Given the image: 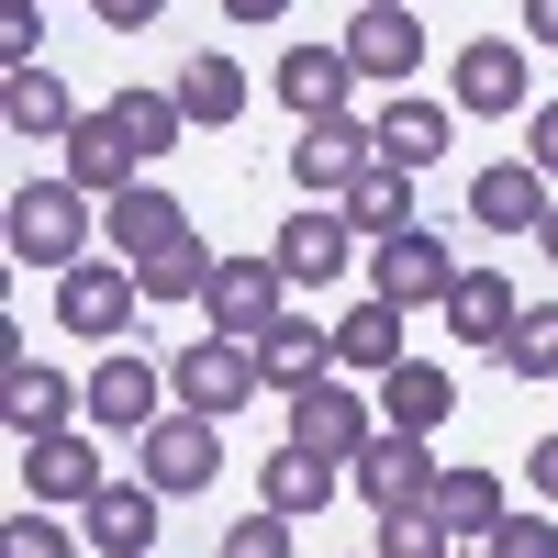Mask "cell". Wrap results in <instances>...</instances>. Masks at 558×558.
<instances>
[{
  "label": "cell",
  "mask_w": 558,
  "mask_h": 558,
  "mask_svg": "<svg viewBox=\"0 0 558 558\" xmlns=\"http://www.w3.org/2000/svg\"><path fill=\"white\" fill-rule=\"evenodd\" d=\"M101 235H112V257H123V268H146V257H168L179 235H191V202H179V191H146V179H134L123 202H101Z\"/></svg>",
  "instance_id": "cell-15"
},
{
  "label": "cell",
  "mask_w": 558,
  "mask_h": 558,
  "mask_svg": "<svg viewBox=\"0 0 558 558\" xmlns=\"http://www.w3.org/2000/svg\"><path fill=\"white\" fill-rule=\"evenodd\" d=\"M525 89H536V68H525V45H502V34L458 45V68H447V101L458 112H536Z\"/></svg>",
  "instance_id": "cell-14"
},
{
  "label": "cell",
  "mask_w": 558,
  "mask_h": 558,
  "mask_svg": "<svg viewBox=\"0 0 558 558\" xmlns=\"http://www.w3.org/2000/svg\"><path fill=\"white\" fill-rule=\"evenodd\" d=\"M213 268H223V257H213L202 235H179L168 257H146L134 279H146V302H202V291H213Z\"/></svg>",
  "instance_id": "cell-33"
},
{
  "label": "cell",
  "mask_w": 558,
  "mask_h": 558,
  "mask_svg": "<svg viewBox=\"0 0 558 558\" xmlns=\"http://www.w3.org/2000/svg\"><path fill=\"white\" fill-rule=\"evenodd\" d=\"M0 101H12L0 123H12V134H34V146H68V134L89 123V112L68 101V78H57V68H12V89H0Z\"/></svg>",
  "instance_id": "cell-25"
},
{
  "label": "cell",
  "mask_w": 558,
  "mask_h": 558,
  "mask_svg": "<svg viewBox=\"0 0 558 558\" xmlns=\"http://www.w3.org/2000/svg\"><path fill=\"white\" fill-rule=\"evenodd\" d=\"M134 168H146V157H134V134H123L112 112H89V123L68 134V179H78L89 202H123V191H134Z\"/></svg>",
  "instance_id": "cell-24"
},
{
  "label": "cell",
  "mask_w": 558,
  "mask_h": 558,
  "mask_svg": "<svg viewBox=\"0 0 558 558\" xmlns=\"http://www.w3.org/2000/svg\"><path fill=\"white\" fill-rule=\"evenodd\" d=\"M368 436H380V413L357 402V380H313V391H291V447H313V458H336V470H347Z\"/></svg>",
  "instance_id": "cell-13"
},
{
  "label": "cell",
  "mask_w": 558,
  "mask_h": 558,
  "mask_svg": "<svg viewBox=\"0 0 558 558\" xmlns=\"http://www.w3.org/2000/svg\"><path fill=\"white\" fill-rule=\"evenodd\" d=\"M458 536H447V514H436V502H391V514H380V558H447Z\"/></svg>",
  "instance_id": "cell-34"
},
{
  "label": "cell",
  "mask_w": 558,
  "mask_h": 558,
  "mask_svg": "<svg viewBox=\"0 0 558 558\" xmlns=\"http://www.w3.org/2000/svg\"><path fill=\"white\" fill-rule=\"evenodd\" d=\"M492 357H502V380H547V391H558V302H525V324H514Z\"/></svg>",
  "instance_id": "cell-32"
},
{
  "label": "cell",
  "mask_w": 558,
  "mask_h": 558,
  "mask_svg": "<svg viewBox=\"0 0 558 558\" xmlns=\"http://www.w3.org/2000/svg\"><path fill=\"white\" fill-rule=\"evenodd\" d=\"M447 413H458V380H447L436 357H402L391 380H380V425H402V436H436Z\"/></svg>",
  "instance_id": "cell-26"
},
{
  "label": "cell",
  "mask_w": 558,
  "mask_h": 558,
  "mask_svg": "<svg viewBox=\"0 0 558 558\" xmlns=\"http://www.w3.org/2000/svg\"><path fill=\"white\" fill-rule=\"evenodd\" d=\"M134 313H146V279H134L123 257H78V268L57 279V324H68V336H89V347H123Z\"/></svg>",
  "instance_id": "cell-4"
},
{
  "label": "cell",
  "mask_w": 558,
  "mask_h": 558,
  "mask_svg": "<svg viewBox=\"0 0 558 558\" xmlns=\"http://www.w3.org/2000/svg\"><path fill=\"white\" fill-rule=\"evenodd\" d=\"M34 34H45V0H0V57L34 68Z\"/></svg>",
  "instance_id": "cell-38"
},
{
  "label": "cell",
  "mask_w": 558,
  "mask_h": 558,
  "mask_svg": "<svg viewBox=\"0 0 558 558\" xmlns=\"http://www.w3.org/2000/svg\"><path fill=\"white\" fill-rule=\"evenodd\" d=\"M213 558H291V514H268V502H257L246 525H223V547H213Z\"/></svg>",
  "instance_id": "cell-36"
},
{
  "label": "cell",
  "mask_w": 558,
  "mask_h": 558,
  "mask_svg": "<svg viewBox=\"0 0 558 558\" xmlns=\"http://www.w3.org/2000/svg\"><path fill=\"white\" fill-rule=\"evenodd\" d=\"M78 547H89V536H68L45 502H34V514H12V536H0V558H78Z\"/></svg>",
  "instance_id": "cell-35"
},
{
  "label": "cell",
  "mask_w": 558,
  "mask_h": 558,
  "mask_svg": "<svg viewBox=\"0 0 558 558\" xmlns=\"http://www.w3.org/2000/svg\"><path fill=\"white\" fill-rule=\"evenodd\" d=\"M268 257H279V279H291V291H324V279H347V257H357V223H347L336 202H302V213L268 235Z\"/></svg>",
  "instance_id": "cell-8"
},
{
  "label": "cell",
  "mask_w": 558,
  "mask_h": 558,
  "mask_svg": "<svg viewBox=\"0 0 558 558\" xmlns=\"http://www.w3.org/2000/svg\"><path fill=\"white\" fill-rule=\"evenodd\" d=\"M23 492H34V502H68V514H89V502L112 492V470H101V447H89V436H34V447H23Z\"/></svg>",
  "instance_id": "cell-16"
},
{
  "label": "cell",
  "mask_w": 558,
  "mask_h": 558,
  "mask_svg": "<svg viewBox=\"0 0 558 558\" xmlns=\"http://www.w3.org/2000/svg\"><path fill=\"white\" fill-rule=\"evenodd\" d=\"M368 168H380V146H368L357 112H324V123L291 134V191H302V202H347Z\"/></svg>",
  "instance_id": "cell-5"
},
{
  "label": "cell",
  "mask_w": 558,
  "mask_h": 558,
  "mask_svg": "<svg viewBox=\"0 0 558 558\" xmlns=\"http://www.w3.org/2000/svg\"><path fill=\"white\" fill-rule=\"evenodd\" d=\"M0 413H12V436H68V413H89V380H68V368H12V391H0Z\"/></svg>",
  "instance_id": "cell-22"
},
{
  "label": "cell",
  "mask_w": 558,
  "mask_h": 558,
  "mask_svg": "<svg viewBox=\"0 0 558 558\" xmlns=\"http://www.w3.org/2000/svg\"><path fill=\"white\" fill-rule=\"evenodd\" d=\"M157 514H168V492L112 481V492L78 514V536H89V558H146V547H157Z\"/></svg>",
  "instance_id": "cell-19"
},
{
  "label": "cell",
  "mask_w": 558,
  "mask_h": 558,
  "mask_svg": "<svg viewBox=\"0 0 558 558\" xmlns=\"http://www.w3.org/2000/svg\"><path fill=\"white\" fill-rule=\"evenodd\" d=\"M168 89H179V112H191V123H213V134H223V123L246 112V68L223 57V45H213V57H191V68H179Z\"/></svg>",
  "instance_id": "cell-29"
},
{
  "label": "cell",
  "mask_w": 558,
  "mask_h": 558,
  "mask_svg": "<svg viewBox=\"0 0 558 558\" xmlns=\"http://www.w3.org/2000/svg\"><path fill=\"white\" fill-rule=\"evenodd\" d=\"M436 514H447V536H492L514 502H502V481H492V470H436Z\"/></svg>",
  "instance_id": "cell-31"
},
{
  "label": "cell",
  "mask_w": 558,
  "mask_h": 558,
  "mask_svg": "<svg viewBox=\"0 0 558 558\" xmlns=\"http://www.w3.org/2000/svg\"><path fill=\"white\" fill-rule=\"evenodd\" d=\"M268 89H279V112H302V123H324V112H347V89H357V68H347V45H291V57L268 68Z\"/></svg>",
  "instance_id": "cell-18"
},
{
  "label": "cell",
  "mask_w": 558,
  "mask_h": 558,
  "mask_svg": "<svg viewBox=\"0 0 558 558\" xmlns=\"http://www.w3.org/2000/svg\"><path fill=\"white\" fill-rule=\"evenodd\" d=\"M357 12H402V0H357Z\"/></svg>",
  "instance_id": "cell-45"
},
{
  "label": "cell",
  "mask_w": 558,
  "mask_h": 558,
  "mask_svg": "<svg viewBox=\"0 0 558 558\" xmlns=\"http://www.w3.org/2000/svg\"><path fill=\"white\" fill-rule=\"evenodd\" d=\"M536 246H547V268H558V213H547V223H536Z\"/></svg>",
  "instance_id": "cell-44"
},
{
  "label": "cell",
  "mask_w": 558,
  "mask_h": 558,
  "mask_svg": "<svg viewBox=\"0 0 558 558\" xmlns=\"http://www.w3.org/2000/svg\"><path fill=\"white\" fill-rule=\"evenodd\" d=\"M101 112H112V123L134 134V157H146V168H157V157L179 146V134H191V112H179V89H112Z\"/></svg>",
  "instance_id": "cell-30"
},
{
  "label": "cell",
  "mask_w": 558,
  "mask_h": 558,
  "mask_svg": "<svg viewBox=\"0 0 558 558\" xmlns=\"http://www.w3.org/2000/svg\"><path fill=\"white\" fill-rule=\"evenodd\" d=\"M89 223H101V202L78 191V179H23L12 213H0V246H12V268H78L89 257Z\"/></svg>",
  "instance_id": "cell-1"
},
{
  "label": "cell",
  "mask_w": 558,
  "mask_h": 558,
  "mask_svg": "<svg viewBox=\"0 0 558 558\" xmlns=\"http://www.w3.org/2000/svg\"><path fill=\"white\" fill-rule=\"evenodd\" d=\"M257 368H268V391H313L324 368H336V324H313V313H279L268 336H257Z\"/></svg>",
  "instance_id": "cell-23"
},
{
  "label": "cell",
  "mask_w": 558,
  "mask_h": 558,
  "mask_svg": "<svg viewBox=\"0 0 558 558\" xmlns=\"http://www.w3.org/2000/svg\"><path fill=\"white\" fill-rule=\"evenodd\" d=\"M336 368H357V380H391V368H402V302L368 291V302L336 324Z\"/></svg>",
  "instance_id": "cell-27"
},
{
  "label": "cell",
  "mask_w": 558,
  "mask_h": 558,
  "mask_svg": "<svg viewBox=\"0 0 558 558\" xmlns=\"http://www.w3.org/2000/svg\"><path fill=\"white\" fill-rule=\"evenodd\" d=\"M168 12V0H89V23H101V34H146Z\"/></svg>",
  "instance_id": "cell-39"
},
{
  "label": "cell",
  "mask_w": 558,
  "mask_h": 558,
  "mask_svg": "<svg viewBox=\"0 0 558 558\" xmlns=\"http://www.w3.org/2000/svg\"><path fill=\"white\" fill-rule=\"evenodd\" d=\"M202 313H213V336L257 347L268 324L291 313V279H279V257H223V268H213V291H202Z\"/></svg>",
  "instance_id": "cell-7"
},
{
  "label": "cell",
  "mask_w": 558,
  "mask_h": 558,
  "mask_svg": "<svg viewBox=\"0 0 558 558\" xmlns=\"http://www.w3.org/2000/svg\"><path fill=\"white\" fill-rule=\"evenodd\" d=\"M347 68L368 89H413V68H425V23H413V12H357L347 23Z\"/></svg>",
  "instance_id": "cell-17"
},
{
  "label": "cell",
  "mask_w": 558,
  "mask_h": 558,
  "mask_svg": "<svg viewBox=\"0 0 558 558\" xmlns=\"http://www.w3.org/2000/svg\"><path fill=\"white\" fill-rule=\"evenodd\" d=\"M291 0H223V23H279Z\"/></svg>",
  "instance_id": "cell-43"
},
{
  "label": "cell",
  "mask_w": 558,
  "mask_h": 558,
  "mask_svg": "<svg viewBox=\"0 0 558 558\" xmlns=\"http://www.w3.org/2000/svg\"><path fill=\"white\" fill-rule=\"evenodd\" d=\"M525 157L547 168V191H558V101H536V134H525Z\"/></svg>",
  "instance_id": "cell-40"
},
{
  "label": "cell",
  "mask_w": 558,
  "mask_h": 558,
  "mask_svg": "<svg viewBox=\"0 0 558 558\" xmlns=\"http://www.w3.org/2000/svg\"><path fill=\"white\" fill-rule=\"evenodd\" d=\"M525 481H536V502H558V436H536V447H525Z\"/></svg>",
  "instance_id": "cell-41"
},
{
  "label": "cell",
  "mask_w": 558,
  "mask_h": 558,
  "mask_svg": "<svg viewBox=\"0 0 558 558\" xmlns=\"http://www.w3.org/2000/svg\"><path fill=\"white\" fill-rule=\"evenodd\" d=\"M368 558H380V547H368Z\"/></svg>",
  "instance_id": "cell-46"
},
{
  "label": "cell",
  "mask_w": 558,
  "mask_h": 558,
  "mask_svg": "<svg viewBox=\"0 0 558 558\" xmlns=\"http://www.w3.org/2000/svg\"><path fill=\"white\" fill-rule=\"evenodd\" d=\"M336 213L357 223L368 246H391V235H413V223H425V213H413V168H368V179H357V191H347Z\"/></svg>",
  "instance_id": "cell-28"
},
{
  "label": "cell",
  "mask_w": 558,
  "mask_h": 558,
  "mask_svg": "<svg viewBox=\"0 0 558 558\" xmlns=\"http://www.w3.org/2000/svg\"><path fill=\"white\" fill-rule=\"evenodd\" d=\"M347 492H368L380 514H391V502H436V447L402 436V425H380V436L347 458Z\"/></svg>",
  "instance_id": "cell-11"
},
{
  "label": "cell",
  "mask_w": 558,
  "mask_h": 558,
  "mask_svg": "<svg viewBox=\"0 0 558 558\" xmlns=\"http://www.w3.org/2000/svg\"><path fill=\"white\" fill-rule=\"evenodd\" d=\"M134 481L146 492H213L223 481V425H202V413H168L157 436H134Z\"/></svg>",
  "instance_id": "cell-6"
},
{
  "label": "cell",
  "mask_w": 558,
  "mask_h": 558,
  "mask_svg": "<svg viewBox=\"0 0 558 558\" xmlns=\"http://www.w3.org/2000/svg\"><path fill=\"white\" fill-rule=\"evenodd\" d=\"M447 134H458V101H425V89H391V101L368 112V146H380V168H413V179L447 157Z\"/></svg>",
  "instance_id": "cell-9"
},
{
  "label": "cell",
  "mask_w": 558,
  "mask_h": 558,
  "mask_svg": "<svg viewBox=\"0 0 558 558\" xmlns=\"http://www.w3.org/2000/svg\"><path fill=\"white\" fill-rule=\"evenodd\" d=\"M525 34H536L547 57H558V0H525Z\"/></svg>",
  "instance_id": "cell-42"
},
{
  "label": "cell",
  "mask_w": 558,
  "mask_h": 558,
  "mask_svg": "<svg viewBox=\"0 0 558 558\" xmlns=\"http://www.w3.org/2000/svg\"><path fill=\"white\" fill-rule=\"evenodd\" d=\"M347 492V470H336V458H313V447H291V436H279V458H257V502H268V514H324V502H336Z\"/></svg>",
  "instance_id": "cell-21"
},
{
  "label": "cell",
  "mask_w": 558,
  "mask_h": 558,
  "mask_svg": "<svg viewBox=\"0 0 558 558\" xmlns=\"http://www.w3.org/2000/svg\"><path fill=\"white\" fill-rule=\"evenodd\" d=\"M436 313H447L458 347H502V336L525 324V302H514V279H502V268H458V291H447Z\"/></svg>",
  "instance_id": "cell-20"
},
{
  "label": "cell",
  "mask_w": 558,
  "mask_h": 558,
  "mask_svg": "<svg viewBox=\"0 0 558 558\" xmlns=\"http://www.w3.org/2000/svg\"><path fill=\"white\" fill-rule=\"evenodd\" d=\"M481 558H558V525H547V514H502V525L481 536Z\"/></svg>",
  "instance_id": "cell-37"
},
{
  "label": "cell",
  "mask_w": 558,
  "mask_h": 558,
  "mask_svg": "<svg viewBox=\"0 0 558 558\" xmlns=\"http://www.w3.org/2000/svg\"><path fill=\"white\" fill-rule=\"evenodd\" d=\"M168 391H179V413H202V425H235V413L268 391V368L235 336H191V347L168 357Z\"/></svg>",
  "instance_id": "cell-2"
},
{
  "label": "cell",
  "mask_w": 558,
  "mask_h": 558,
  "mask_svg": "<svg viewBox=\"0 0 558 558\" xmlns=\"http://www.w3.org/2000/svg\"><path fill=\"white\" fill-rule=\"evenodd\" d=\"M547 213H558V191H547L536 157H492V168L470 179V223H481V235H536Z\"/></svg>",
  "instance_id": "cell-12"
},
{
  "label": "cell",
  "mask_w": 558,
  "mask_h": 558,
  "mask_svg": "<svg viewBox=\"0 0 558 558\" xmlns=\"http://www.w3.org/2000/svg\"><path fill=\"white\" fill-rule=\"evenodd\" d=\"M368 291H380V302H447L458 291V257H447V235H436V223H413V235H391V246H368Z\"/></svg>",
  "instance_id": "cell-10"
},
{
  "label": "cell",
  "mask_w": 558,
  "mask_h": 558,
  "mask_svg": "<svg viewBox=\"0 0 558 558\" xmlns=\"http://www.w3.org/2000/svg\"><path fill=\"white\" fill-rule=\"evenodd\" d=\"M168 413H179L168 357H146V347H101V368H89V425H101V436H157Z\"/></svg>",
  "instance_id": "cell-3"
}]
</instances>
